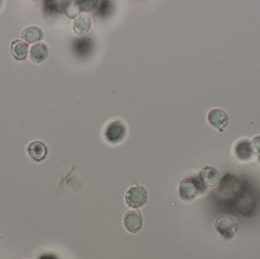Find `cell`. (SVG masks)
<instances>
[{"mask_svg":"<svg viewBox=\"0 0 260 259\" xmlns=\"http://www.w3.org/2000/svg\"><path fill=\"white\" fill-rule=\"evenodd\" d=\"M21 37L28 44H34L44 38V33L38 27L31 26L22 31Z\"/></svg>","mask_w":260,"mask_h":259,"instance_id":"13","label":"cell"},{"mask_svg":"<svg viewBox=\"0 0 260 259\" xmlns=\"http://www.w3.org/2000/svg\"><path fill=\"white\" fill-rule=\"evenodd\" d=\"M91 42L90 40L87 38L79 39L76 42V48L77 53H80V55H86L87 53H90V49H91Z\"/></svg>","mask_w":260,"mask_h":259,"instance_id":"16","label":"cell"},{"mask_svg":"<svg viewBox=\"0 0 260 259\" xmlns=\"http://www.w3.org/2000/svg\"><path fill=\"white\" fill-rule=\"evenodd\" d=\"M78 6L81 12L87 13L92 11L95 7V2L93 1H77Z\"/></svg>","mask_w":260,"mask_h":259,"instance_id":"18","label":"cell"},{"mask_svg":"<svg viewBox=\"0 0 260 259\" xmlns=\"http://www.w3.org/2000/svg\"><path fill=\"white\" fill-rule=\"evenodd\" d=\"M238 210L242 216L252 217L257 212V204L251 198H243L238 202Z\"/></svg>","mask_w":260,"mask_h":259,"instance_id":"15","label":"cell"},{"mask_svg":"<svg viewBox=\"0 0 260 259\" xmlns=\"http://www.w3.org/2000/svg\"><path fill=\"white\" fill-rule=\"evenodd\" d=\"M111 7V2H108V1H103V2H100V4H95L94 9L97 11V14L99 16L100 15L105 16L110 12Z\"/></svg>","mask_w":260,"mask_h":259,"instance_id":"17","label":"cell"},{"mask_svg":"<svg viewBox=\"0 0 260 259\" xmlns=\"http://www.w3.org/2000/svg\"><path fill=\"white\" fill-rule=\"evenodd\" d=\"M215 226L220 235L230 240L235 237L238 231V221L231 216L222 215L217 218Z\"/></svg>","mask_w":260,"mask_h":259,"instance_id":"4","label":"cell"},{"mask_svg":"<svg viewBox=\"0 0 260 259\" xmlns=\"http://www.w3.org/2000/svg\"><path fill=\"white\" fill-rule=\"evenodd\" d=\"M90 26H91V19L86 14H80L77 18L73 20V31L77 35H86L90 31Z\"/></svg>","mask_w":260,"mask_h":259,"instance_id":"9","label":"cell"},{"mask_svg":"<svg viewBox=\"0 0 260 259\" xmlns=\"http://www.w3.org/2000/svg\"><path fill=\"white\" fill-rule=\"evenodd\" d=\"M207 189L199 175L188 177L181 181L179 185L180 198L185 201H191L203 194Z\"/></svg>","mask_w":260,"mask_h":259,"instance_id":"1","label":"cell"},{"mask_svg":"<svg viewBox=\"0 0 260 259\" xmlns=\"http://www.w3.org/2000/svg\"><path fill=\"white\" fill-rule=\"evenodd\" d=\"M48 56V48L44 43H39L31 47L30 59L33 63L39 64L44 62Z\"/></svg>","mask_w":260,"mask_h":259,"instance_id":"11","label":"cell"},{"mask_svg":"<svg viewBox=\"0 0 260 259\" xmlns=\"http://www.w3.org/2000/svg\"><path fill=\"white\" fill-rule=\"evenodd\" d=\"M233 155L240 162L248 163L252 161L256 153L251 141L248 139L238 140L233 147Z\"/></svg>","mask_w":260,"mask_h":259,"instance_id":"5","label":"cell"},{"mask_svg":"<svg viewBox=\"0 0 260 259\" xmlns=\"http://www.w3.org/2000/svg\"><path fill=\"white\" fill-rule=\"evenodd\" d=\"M253 146H254V151H255L256 155H260V135H257L255 137L253 138L252 140Z\"/></svg>","mask_w":260,"mask_h":259,"instance_id":"19","label":"cell"},{"mask_svg":"<svg viewBox=\"0 0 260 259\" xmlns=\"http://www.w3.org/2000/svg\"><path fill=\"white\" fill-rule=\"evenodd\" d=\"M257 162H258L259 165L260 166V154L258 155V158H257Z\"/></svg>","mask_w":260,"mask_h":259,"instance_id":"20","label":"cell"},{"mask_svg":"<svg viewBox=\"0 0 260 259\" xmlns=\"http://www.w3.org/2000/svg\"><path fill=\"white\" fill-rule=\"evenodd\" d=\"M11 53L15 60H24L28 55V45L22 40H15L11 44Z\"/></svg>","mask_w":260,"mask_h":259,"instance_id":"14","label":"cell"},{"mask_svg":"<svg viewBox=\"0 0 260 259\" xmlns=\"http://www.w3.org/2000/svg\"><path fill=\"white\" fill-rule=\"evenodd\" d=\"M125 229L131 234H137L143 225V218L139 211H128L123 217Z\"/></svg>","mask_w":260,"mask_h":259,"instance_id":"7","label":"cell"},{"mask_svg":"<svg viewBox=\"0 0 260 259\" xmlns=\"http://www.w3.org/2000/svg\"><path fill=\"white\" fill-rule=\"evenodd\" d=\"M148 195L146 188L136 183L129 187L125 195V201L129 208H139L147 203Z\"/></svg>","mask_w":260,"mask_h":259,"instance_id":"3","label":"cell"},{"mask_svg":"<svg viewBox=\"0 0 260 259\" xmlns=\"http://www.w3.org/2000/svg\"><path fill=\"white\" fill-rule=\"evenodd\" d=\"M238 185V179L234 174L228 173L222 178L220 182V192L225 195H230L232 193Z\"/></svg>","mask_w":260,"mask_h":259,"instance_id":"12","label":"cell"},{"mask_svg":"<svg viewBox=\"0 0 260 259\" xmlns=\"http://www.w3.org/2000/svg\"><path fill=\"white\" fill-rule=\"evenodd\" d=\"M127 135L126 123L121 119H115L109 122L104 129L103 136L108 143L117 145L125 140Z\"/></svg>","mask_w":260,"mask_h":259,"instance_id":"2","label":"cell"},{"mask_svg":"<svg viewBox=\"0 0 260 259\" xmlns=\"http://www.w3.org/2000/svg\"><path fill=\"white\" fill-rule=\"evenodd\" d=\"M28 153L34 161L39 162L45 159L48 149L43 142L35 141L28 145Z\"/></svg>","mask_w":260,"mask_h":259,"instance_id":"10","label":"cell"},{"mask_svg":"<svg viewBox=\"0 0 260 259\" xmlns=\"http://www.w3.org/2000/svg\"><path fill=\"white\" fill-rule=\"evenodd\" d=\"M207 120L212 127L217 129L220 132H222L225 130L229 122L227 113L218 108H214L208 113Z\"/></svg>","mask_w":260,"mask_h":259,"instance_id":"6","label":"cell"},{"mask_svg":"<svg viewBox=\"0 0 260 259\" xmlns=\"http://www.w3.org/2000/svg\"><path fill=\"white\" fill-rule=\"evenodd\" d=\"M199 177L204 185L208 188L209 186H215L219 182L221 174L215 168L205 167L199 173Z\"/></svg>","mask_w":260,"mask_h":259,"instance_id":"8","label":"cell"}]
</instances>
